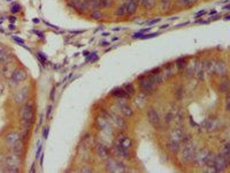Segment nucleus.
<instances>
[{
  "label": "nucleus",
  "mask_w": 230,
  "mask_h": 173,
  "mask_svg": "<svg viewBox=\"0 0 230 173\" xmlns=\"http://www.w3.org/2000/svg\"><path fill=\"white\" fill-rule=\"evenodd\" d=\"M138 82H139V86L142 93L144 95H151L153 93V91L155 90L158 83L155 81V76L154 74L149 75V76H140L138 79Z\"/></svg>",
  "instance_id": "nucleus-1"
},
{
  "label": "nucleus",
  "mask_w": 230,
  "mask_h": 173,
  "mask_svg": "<svg viewBox=\"0 0 230 173\" xmlns=\"http://www.w3.org/2000/svg\"><path fill=\"white\" fill-rule=\"evenodd\" d=\"M194 154H196V144L191 140L184 141V147L182 148V161L185 163H190L193 161Z\"/></svg>",
  "instance_id": "nucleus-2"
},
{
  "label": "nucleus",
  "mask_w": 230,
  "mask_h": 173,
  "mask_svg": "<svg viewBox=\"0 0 230 173\" xmlns=\"http://www.w3.org/2000/svg\"><path fill=\"white\" fill-rule=\"evenodd\" d=\"M21 118H22V121H25V122H30V124L35 122V109L31 103H24L21 111Z\"/></svg>",
  "instance_id": "nucleus-3"
},
{
  "label": "nucleus",
  "mask_w": 230,
  "mask_h": 173,
  "mask_svg": "<svg viewBox=\"0 0 230 173\" xmlns=\"http://www.w3.org/2000/svg\"><path fill=\"white\" fill-rule=\"evenodd\" d=\"M28 97H29V88H28V86H23V88H21L20 90H18L16 93H14L13 100H14L15 104L21 105V104L27 103Z\"/></svg>",
  "instance_id": "nucleus-4"
},
{
  "label": "nucleus",
  "mask_w": 230,
  "mask_h": 173,
  "mask_svg": "<svg viewBox=\"0 0 230 173\" xmlns=\"http://www.w3.org/2000/svg\"><path fill=\"white\" fill-rule=\"evenodd\" d=\"M106 168L109 172H124L126 167L121 162L116 161L114 158H107L106 159Z\"/></svg>",
  "instance_id": "nucleus-5"
},
{
  "label": "nucleus",
  "mask_w": 230,
  "mask_h": 173,
  "mask_svg": "<svg viewBox=\"0 0 230 173\" xmlns=\"http://www.w3.org/2000/svg\"><path fill=\"white\" fill-rule=\"evenodd\" d=\"M27 79H28V73H27V70L23 69V68H15L14 72H13L12 76H11V81L14 82L15 84L22 83V82H24Z\"/></svg>",
  "instance_id": "nucleus-6"
},
{
  "label": "nucleus",
  "mask_w": 230,
  "mask_h": 173,
  "mask_svg": "<svg viewBox=\"0 0 230 173\" xmlns=\"http://www.w3.org/2000/svg\"><path fill=\"white\" fill-rule=\"evenodd\" d=\"M229 162L224 158L222 154L215 155V161H214V172H224L225 168L228 167Z\"/></svg>",
  "instance_id": "nucleus-7"
},
{
  "label": "nucleus",
  "mask_w": 230,
  "mask_h": 173,
  "mask_svg": "<svg viewBox=\"0 0 230 173\" xmlns=\"http://www.w3.org/2000/svg\"><path fill=\"white\" fill-rule=\"evenodd\" d=\"M209 154H211V151H209L208 149H201L199 151H196L194 157H193L194 163H196L197 165H199V166H204L206 161H207V158H208V156H209Z\"/></svg>",
  "instance_id": "nucleus-8"
},
{
  "label": "nucleus",
  "mask_w": 230,
  "mask_h": 173,
  "mask_svg": "<svg viewBox=\"0 0 230 173\" xmlns=\"http://www.w3.org/2000/svg\"><path fill=\"white\" fill-rule=\"evenodd\" d=\"M20 157L18 155H15L14 152L11 155H5L2 158V164L7 167H18L20 165Z\"/></svg>",
  "instance_id": "nucleus-9"
},
{
  "label": "nucleus",
  "mask_w": 230,
  "mask_h": 173,
  "mask_svg": "<svg viewBox=\"0 0 230 173\" xmlns=\"http://www.w3.org/2000/svg\"><path fill=\"white\" fill-rule=\"evenodd\" d=\"M147 118H149V122L154 127V128H160L161 127V120L160 116L157 112L155 109H150L147 112Z\"/></svg>",
  "instance_id": "nucleus-10"
},
{
  "label": "nucleus",
  "mask_w": 230,
  "mask_h": 173,
  "mask_svg": "<svg viewBox=\"0 0 230 173\" xmlns=\"http://www.w3.org/2000/svg\"><path fill=\"white\" fill-rule=\"evenodd\" d=\"M96 126H97L98 129L101 130V132L110 133V122L103 116H100V117H98L96 119Z\"/></svg>",
  "instance_id": "nucleus-11"
},
{
  "label": "nucleus",
  "mask_w": 230,
  "mask_h": 173,
  "mask_svg": "<svg viewBox=\"0 0 230 173\" xmlns=\"http://www.w3.org/2000/svg\"><path fill=\"white\" fill-rule=\"evenodd\" d=\"M170 139H173L176 142L181 143L184 142L185 140H188V137L185 135V133L181 129V128H174L170 132Z\"/></svg>",
  "instance_id": "nucleus-12"
},
{
  "label": "nucleus",
  "mask_w": 230,
  "mask_h": 173,
  "mask_svg": "<svg viewBox=\"0 0 230 173\" xmlns=\"http://www.w3.org/2000/svg\"><path fill=\"white\" fill-rule=\"evenodd\" d=\"M113 150H114V152L119 157H121L123 159H129V158H130V150H129V149H126L124 147H122L121 144L114 143Z\"/></svg>",
  "instance_id": "nucleus-13"
},
{
  "label": "nucleus",
  "mask_w": 230,
  "mask_h": 173,
  "mask_svg": "<svg viewBox=\"0 0 230 173\" xmlns=\"http://www.w3.org/2000/svg\"><path fill=\"white\" fill-rule=\"evenodd\" d=\"M115 143L121 144L122 147H124L126 149H129V150L133 147V140H131L129 136L124 135V134H119V135L116 136Z\"/></svg>",
  "instance_id": "nucleus-14"
},
{
  "label": "nucleus",
  "mask_w": 230,
  "mask_h": 173,
  "mask_svg": "<svg viewBox=\"0 0 230 173\" xmlns=\"http://www.w3.org/2000/svg\"><path fill=\"white\" fill-rule=\"evenodd\" d=\"M13 152L15 155H18V157H22L24 155V142L22 139H18L16 142L12 145Z\"/></svg>",
  "instance_id": "nucleus-15"
},
{
  "label": "nucleus",
  "mask_w": 230,
  "mask_h": 173,
  "mask_svg": "<svg viewBox=\"0 0 230 173\" xmlns=\"http://www.w3.org/2000/svg\"><path fill=\"white\" fill-rule=\"evenodd\" d=\"M227 72H228V68H227V65L223 61L215 62V65H214V73L213 74L220 75V76H225Z\"/></svg>",
  "instance_id": "nucleus-16"
},
{
  "label": "nucleus",
  "mask_w": 230,
  "mask_h": 173,
  "mask_svg": "<svg viewBox=\"0 0 230 173\" xmlns=\"http://www.w3.org/2000/svg\"><path fill=\"white\" fill-rule=\"evenodd\" d=\"M96 151H97V155L103 158V159H107L109 157V149L104 145V144H97L96 145Z\"/></svg>",
  "instance_id": "nucleus-17"
},
{
  "label": "nucleus",
  "mask_w": 230,
  "mask_h": 173,
  "mask_svg": "<svg viewBox=\"0 0 230 173\" xmlns=\"http://www.w3.org/2000/svg\"><path fill=\"white\" fill-rule=\"evenodd\" d=\"M138 8V4L136 0H127L126 1V11H127V15H133L137 12Z\"/></svg>",
  "instance_id": "nucleus-18"
},
{
  "label": "nucleus",
  "mask_w": 230,
  "mask_h": 173,
  "mask_svg": "<svg viewBox=\"0 0 230 173\" xmlns=\"http://www.w3.org/2000/svg\"><path fill=\"white\" fill-rule=\"evenodd\" d=\"M110 95H112V96H114V97H116V98H119V99L130 98V95L126 93L123 88H116V89H114V90L110 93Z\"/></svg>",
  "instance_id": "nucleus-19"
},
{
  "label": "nucleus",
  "mask_w": 230,
  "mask_h": 173,
  "mask_svg": "<svg viewBox=\"0 0 230 173\" xmlns=\"http://www.w3.org/2000/svg\"><path fill=\"white\" fill-rule=\"evenodd\" d=\"M180 144H181V143L176 142L173 139H169V140L167 141V149L169 150L171 154H177V152L181 150Z\"/></svg>",
  "instance_id": "nucleus-20"
},
{
  "label": "nucleus",
  "mask_w": 230,
  "mask_h": 173,
  "mask_svg": "<svg viewBox=\"0 0 230 173\" xmlns=\"http://www.w3.org/2000/svg\"><path fill=\"white\" fill-rule=\"evenodd\" d=\"M119 109H120V111H121L122 114H123V116H126V117H133V109L128 105V104H124V103H119Z\"/></svg>",
  "instance_id": "nucleus-21"
},
{
  "label": "nucleus",
  "mask_w": 230,
  "mask_h": 173,
  "mask_svg": "<svg viewBox=\"0 0 230 173\" xmlns=\"http://www.w3.org/2000/svg\"><path fill=\"white\" fill-rule=\"evenodd\" d=\"M18 139H21V137H20V133H18V132H11V133L6 136V142L8 145L12 147Z\"/></svg>",
  "instance_id": "nucleus-22"
},
{
  "label": "nucleus",
  "mask_w": 230,
  "mask_h": 173,
  "mask_svg": "<svg viewBox=\"0 0 230 173\" xmlns=\"http://www.w3.org/2000/svg\"><path fill=\"white\" fill-rule=\"evenodd\" d=\"M88 9H97L101 6V0H86Z\"/></svg>",
  "instance_id": "nucleus-23"
},
{
  "label": "nucleus",
  "mask_w": 230,
  "mask_h": 173,
  "mask_svg": "<svg viewBox=\"0 0 230 173\" xmlns=\"http://www.w3.org/2000/svg\"><path fill=\"white\" fill-rule=\"evenodd\" d=\"M221 154H222V156H223L227 161L228 162L230 161V144L229 143H225L223 147H222V151H221Z\"/></svg>",
  "instance_id": "nucleus-24"
},
{
  "label": "nucleus",
  "mask_w": 230,
  "mask_h": 173,
  "mask_svg": "<svg viewBox=\"0 0 230 173\" xmlns=\"http://www.w3.org/2000/svg\"><path fill=\"white\" fill-rule=\"evenodd\" d=\"M115 15L116 16H124L127 15V11H126V2L122 4L121 6H119L115 11Z\"/></svg>",
  "instance_id": "nucleus-25"
},
{
  "label": "nucleus",
  "mask_w": 230,
  "mask_h": 173,
  "mask_svg": "<svg viewBox=\"0 0 230 173\" xmlns=\"http://www.w3.org/2000/svg\"><path fill=\"white\" fill-rule=\"evenodd\" d=\"M123 89H124V91H126L127 93H129L130 96L135 95V91H136V89H135V86H133V83H127V84H124Z\"/></svg>",
  "instance_id": "nucleus-26"
},
{
  "label": "nucleus",
  "mask_w": 230,
  "mask_h": 173,
  "mask_svg": "<svg viewBox=\"0 0 230 173\" xmlns=\"http://www.w3.org/2000/svg\"><path fill=\"white\" fill-rule=\"evenodd\" d=\"M176 67L180 68V69H183V68L187 67V59H184V58H178L177 60H176Z\"/></svg>",
  "instance_id": "nucleus-27"
},
{
  "label": "nucleus",
  "mask_w": 230,
  "mask_h": 173,
  "mask_svg": "<svg viewBox=\"0 0 230 173\" xmlns=\"http://www.w3.org/2000/svg\"><path fill=\"white\" fill-rule=\"evenodd\" d=\"M103 18H104L103 13L99 12V11H97V9H94L93 12L91 13V19H93V20H101Z\"/></svg>",
  "instance_id": "nucleus-28"
},
{
  "label": "nucleus",
  "mask_w": 230,
  "mask_h": 173,
  "mask_svg": "<svg viewBox=\"0 0 230 173\" xmlns=\"http://www.w3.org/2000/svg\"><path fill=\"white\" fill-rule=\"evenodd\" d=\"M228 90H229V83L227 81H224L220 84V91L221 93H228Z\"/></svg>",
  "instance_id": "nucleus-29"
},
{
  "label": "nucleus",
  "mask_w": 230,
  "mask_h": 173,
  "mask_svg": "<svg viewBox=\"0 0 230 173\" xmlns=\"http://www.w3.org/2000/svg\"><path fill=\"white\" fill-rule=\"evenodd\" d=\"M157 36H159V32H151V34H146V35H144V36L142 37V39H150V38L157 37Z\"/></svg>",
  "instance_id": "nucleus-30"
},
{
  "label": "nucleus",
  "mask_w": 230,
  "mask_h": 173,
  "mask_svg": "<svg viewBox=\"0 0 230 173\" xmlns=\"http://www.w3.org/2000/svg\"><path fill=\"white\" fill-rule=\"evenodd\" d=\"M37 58L40 60V62H43V64H45L46 62V56L43 53V52H38L37 53Z\"/></svg>",
  "instance_id": "nucleus-31"
},
{
  "label": "nucleus",
  "mask_w": 230,
  "mask_h": 173,
  "mask_svg": "<svg viewBox=\"0 0 230 173\" xmlns=\"http://www.w3.org/2000/svg\"><path fill=\"white\" fill-rule=\"evenodd\" d=\"M13 41H14V42H15V43H18V44H20V45H22V46H23V45H24V41H23V39H22V38H20V37H16V36H13Z\"/></svg>",
  "instance_id": "nucleus-32"
},
{
  "label": "nucleus",
  "mask_w": 230,
  "mask_h": 173,
  "mask_svg": "<svg viewBox=\"0 0 230 173\" xmlns=\"http://www.w3.org/2000/svg\"><path fill=\"white\" fill-rule=\"evenodd\" d=\"M20 9H21V6H20L18 4H16V5H14V6L11 8V12H12L13 14H16V13L20 12Z\"/></svg>",
  "instance_id": "nucleus-33"
},
{
  "label": "nucleus",
  "mask_w": 230,
  "mask_h": 173,
  "mask_svg": "<svg viewBox=\"0 0 230 173\" xmlns=\"http://www.w3.org/2000/svg\"><path fill=\"white\" fill-rule=\"evenodd\" d=\"M114 0H101V6L103 7H109L113 4Z\"/></svg>",
  "instance_id": "nucleus-34"
},
{
  "label": "nucleus",
  "mask_w": 230,
  "mask_h": 173,
  "mask_svg": "<svg viewBox=\"0 0 230 173\" xmlns=\"http://www.w3.org/2000/svg\"><path fill=\"white\" fill-rule=\"evenodd\" d=\"M42 150H43V145L40 143H38V149H37V151H36V158H39V157H40Z\"/></svg>",
  "instance_id": "nucleus-35"
},
{
  "label": "nucleus",
  "mask_w": 230,
  "mask_h": 173,
  "mask_svg": "<svg viewBox=\"0 0 230 173\" xmlns=\"http://www.w3.org/2000/svg\"><path fill=\"white\" fill-rule=\"evenodd\" d=\"M90 56L91 57H90V58H88V60H86V61H92V62H93V61H96V60L98 59L97 53H91Z\"/></svg>",
  "instance_id": "nucleus-36"
},
{
  "label": "nucleus",
  "mask_w": 230,
  "mask_h": 173,
  "mask_svg": "<svg viewBox=\"0 0 230 173\" xmlns=\"http://www.w3.org/2000/svg\"><path fill=\"white\" fill-rule=\"evenodd\" d=\"M143 36H144V34H143V32H140V31H138V32L133 34V39H137V38H140V39H142V37H143Z\"/></svg>",
  "instance_id": "nucleus-37"
},
{
  "label": "nucleus",
  "mask_w": 230,
  "mask_h": 173,
  "mask_svg": "<svg viewBox=\"0 0 230 173\" xmlns=\"http://www.w3.org/2000/svg\"><path fill=\"white\" fill-rule=\"evenodd\" d=\"M49 132H50L49 127H45V128H44V133H43V137H44V139H47V136H49Z\"/></svg>",
  "instance_id": "nucleus-38"
},
{
  "label": "nucleus",
  "mask_w": 230,
  "mask_h": 173,
  "mask_svg": "<svg viewBox=\"0 0 230 173\" xmlns=\"http://www.w3.org/2000/svg\"><path fill=\"white\" fill-rule=\"evenodd\" d=\"M160 20L161 19H154V20H152V21H149V22H147V25L155 24V23H158V22H160Z\"/></svg>",
  "instance_id": "nucleus-39"
},
{
  "label": "nucleus",
  "mask_w": 230,
  "mask_h": 173,
  "mask_svg": "<svg viewBox=\"0 0 230 173\" xmlns=\"http://www.w3.org/2000/svg\"><path fill=\"white\" fill-rule=\"evenodd\" d=\"M51 112H52V105H49L47 106V112H46V118L49 119L50 116H51Z\"/></svg>",
  "instance_id": "nucleus-40"
},
{
  "label": "nucleus",
  "mask_w": 230,
  "mask_h": 173,
  "mask_svg": "<svg viewBox=\"0 0 230 173\" xmlns=\"http://www.w3.org/2000/svg\"><path fill=\"white\" fill-rule=\"evenodd\" d=\"M5 52H7V49L5 47V45L0 44V54H1V53H5Z\"/></svg>",
  "instance_id": "nucleus-41"
},
{
  "label": "nucleus",
  "mask_w": 230,
  "mask_h": 173,
  "mask_svg": "<svg viewBox=\"0 0 230 173\" xmlns=\"http://www.w3.org/2000/svg\"><path fill=\"white\" fill-rule=\"evenodd\" d=\"M204 14H206V11H200V12H198V13H196V18H199V16H203Z\"/></svg>",
  "instance_id": "nucleus-42"
},
{
  "label": "nucleus",
  "mask_w": 230,
  "mask_h": 173,
  "mask_svg": "<svg viewBox=\"0 0 230 173\" xmlns=\"http://www.w3.org/2000/svg\"><path fill=\"white\" fill-rule=\"evenodd\" d=\"M35 34H36V35H38L40 39H44V34H43V32H40V31H35Z\"/></svg>",
  "instance_id": "nucleus-43"
},
{
  "label": "nucleus",
  "mask_w": 230,
  "mask_h": 173,
  "mask_svg": "<svg viewBox=\"0 0 230 173\" xmlns=\"http://www.w3.org/2000/svg\"><path fill=\"white\" fill-rule=\"evenodd\" d=\"M8 20H9V22H11V23H15V21H16V18H15V16H9V18H8Z\"/></svg>",
  "instance_id": "nucleus-44"
},
{
  "label": "nucleus",
  "mask_w": 230,
  "mask_h": 173,
  "mask_svg": "<svg viewBox=\"0 0 230 173\" xmlns=\"http://www.w3.org/2000/svg\"><path fill=\"white\" fill-rule=\"evenodd\" d=\"M54 93H55V88H53V89H52V91H51V96H50V98L52 99V100L54 99Z\"/></svg>",
  "instance_id": "nucleus-45"
},
{
  "label": "nucleus",
  "mask_w": 230,
  "mask_h": 173,
  "mask_svg": "<svg viewBox=\"0 0 230 173\" xmlns=\"http://www.w3.org/2000/svg\"><path fill=\"white\" fill-rule=\"evenodd\" d=\"M4 90H5V86H4V84L0 82V95L4 93Z\"/></svg>",
  "instance_id": "nucleus-46"
},
{
  "label": "nucleus",
  "mask_w": 230,
  "mask_h": 173,
  "mask_svg": "<svg viewBox=\"0 0 230 173\" xmlns=\"http://www.w3.org/2000/svg\"><path fill=\"white\" fill-rule=\"evenodd\" d=\"M151 30V28H145V29H142V30H139L140 32H143V34H145V32H149V31Z\"/></svg>",
  "instance_id": "nucleus-47"
},
{
  "label": "nucleus",
  "mask_w": 230,
  "mask_h": 173,
  "mask_svg": "<svg viewBox=\"0 0 230 173\" xmlns=\"http://www.w3.org/2000/svg\"><path fill=\"white\" fill-rule=\"evenodd\" d=\"M8 29H9V30H15V25H14V23H11V24L8 25Z\"/></svg>",
  "instance_id": "nucleus-48"
},
{
  "label": "nucleus",
  "mask_w": 230,
  "mask_h": 173,
  "mask_svg": "<svg viewBox=\"0 0 230 173\" xmlns=\"http://www.w3.org/2000/svg\"><path fill=\"white\" fill-rule=\"evenodd\" d=\"M43 162H44V154L40 155V165H43Z\"/></svg>",
  "instance_id": "nucleus-49"
},
{
  "label": "nucleus",
  "mask_w": 230,
  "mask_h": 173,
  "mask_svg": "<svg viewBox=\"0 0 230 173\" xmlns=\"http://www.w3.org/2000/svg\"><path fill=\"white\" fill-rule=\"evenodd\" d=\"M229 8H230V6H229V5H227V6H224V7H223V9H224V11H227V12H228V11H229Z\"/></svg>",
  "instance_id": "nucleus-50"
},
{
  "label": "nucleus",
  "mask_w": 230,
  "mask_h": 173,
  "mask_svg": "<svg viewBox=\"0 0 230 173\" xmlns=\"http://www.w3.org/2000/svg\"><path fill=\"white\" fill-rule=\"evenodd\" d=\"M32 21H34V23H39V22H40V20L39 19H34Z\"/></svg>",
  "instance_id": "nucleus-51"
},
{
  "label": "nucleus",
  "mask_w": 230,
  "mask_h": 173,
  "mask_svg": "<svg viewBox=\"0 0 230 173\" xmlns=\"http://www.w3.org/2000/svg\"><path fill=\"white\" fill-rule=\"evenodd\" d=\"M168 25H169V24H164V25H161V27H160V29H166V28H168Z\"/></svg>",
  "instance_id": "nucleus-52"
},
{
  "label": "nucleus",
  "mask_w": 230,
  "mask_h": 173,
  "mask_svg": "<svg viewBox=\"0 0 230 173\" xmlns=\"http://www.w3.org/2000/svg\"><path fill=\"white\" fill-rule=\"evenodd\" d=\"M169 1L170 0H161V2H162V4H169Z\"/></svg>",
  "instance_id": "nucleus-53"
},
{
  "label": "nucleus",
  "mask_w": 230,
  "mask_h": 173,
  "mask_svg": "<svg viewBox=\"0 0 230 173\" xmlns=\"http://www.w3.org/2000/svg\"><path fill=\"white\" fill-rule=\"evenodd\" d=\"M30 172H35V164H32V167H31Z\"/></svg>",
  "instance_id": "nucleus-54"
},
{
  "label": "nucleus",
  "mask_w": 230,
  "mask_h": 173,
  "mask_svg": "<svg viewBox=\"0 0 230 173\" xmlns=\"http://www.w3.org/2000/svg\"><path fill=\"white\" fill-rule=\"evenodd\" d=\"M214 14H216V11H211L209 12V15H214Z\"/></svg>",
  "instance_id": "nucleus-55"
},
{
  "label": "nucleus",
  "mask_w": 230,
  "mask_h": 173,
  "mask_svg": "<svg viewBox=\"0 0 230 173\" xmlns=\"http://www.w3.org/2000/svg\"><path fill=\"white\" fill-rule=\"evenodd\" d=\"M112 41H113V42H116V41H119V37H113Z\"/></svg>",
  "instance_id": "nucleus-56"
},
{
  "label": "nucleus",
  "mask_w": 230,
  "mask_h": 173,
  "mask_svg": "<svg viewBox=\"0 0 230 173\" xmlns=\"http://www.w3.org/2000/svg\"><path fill=\"white\" fill-rule=\"evenodd\" d=\"M120 30H121V28H114V29H113V31H120Z\"/></svg>",
  "instance_id": "nucleus-57"
},
{
  "label": "nucleus",
  "mask_w": 230,
  "mask_h": 173,
  "mask_svg": "<svg viewBox=\"0 0 230 173\" xmlns=\"http://www.w3.org/2000/svg\"><path fill=\"white\" fill-rule=\"evenodd\" d=\"M187 1L188 0H180V2H182V4H187Z\"/></svg>",
  "instance_id": "nucleus-58"
},
{
  "label": "nucleus",
  "mask_w": 230,
  "mask_h": 173,
  "mask_svg": "<svg viewBox=\"0 0 230 173\" xmlns=\"http://www.w3.org/2000/svg\"><path fill=\"white\" fill-rule=\"evenodd\" d=\"M229 19H230V16H229V15H227V16H225V19H224V20H225V21H229Z\"/></svg>",
  "instance_id": "nucleus-59"
},
{
  "label": "nucleus",
  "mask_w": 230,
  "mask_h": 173,
  "mask_svg": "<svg viewBox=\"0 0 230 173\" xmlns=\"http://www.w3.org/2000/svg\"><path fill=\"white\" fill-rule=\"evenodd\" d=\"M108 35H109L108 32H104V34H103V36H108Z\"/></svg>",
  "instance_id": "nucleus-60"
},
{
  "label": "nucleus",
  "mask_w": 230,
  "mask_h": 173,
  "mask_svg": "<svg viewBox=\"0 0 230 173\" xmlns=\"http://www.w3.org/2000/svg\"><path fill=\"white\" fill-rule=\"evenodd\" d=\"M83 54H84V56L86 57V56H88V54H89V52H88V51H85V52H84V53H83Z\"/></svg>",
  "instance_id": "nucleus-61"
},
{
  "label": "nucleus",
  "mask_w": 230,
  "mask_h": 173,
  "mask_svg": "<svg viewBox=\"0 0 230 173\" xmlns=\"http://www.w3.org/2000/svg\"><path fill=\"white\" fill-rule=\"evenodd\" d=\"M101 45H108V43H107V42H103V43H101Z\"/></svg>",
  "instance_id": "nucleus-62"
},
{
  "label": "nucleus",
  "mask_w": 230,
  "mask_h": 173,
  "mask_svg": "<svg viewBox=\"0 0 230 173\" xmlns=\"http://www.w3.org/2000/svg\"><path fill=\"white\" fill-rule=\"evenodd\" d=\"M7 1H8V2H9V1H12V0H7Z\"/></svg>",
  "instance_id": "nucleus-63"
},
{
  "label": "nucleus",
  "mask_w": 230,
  "mask_h": 173,
  "mask_svg": "<svg viewBox=\"0 0 230 173\" xmlns=\"http://www.w3.org/2000/svg\"><path fill=\"white\" fill-rule=\"evenodd\" d=\"M0 171H1V168H0Z\"/></svg>",
  "instance_id": "nucleus-64"
}]
</instances>
